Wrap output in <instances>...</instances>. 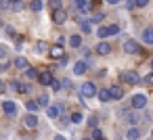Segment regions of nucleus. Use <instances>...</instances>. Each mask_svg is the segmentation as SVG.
<instances>
[{
    "label": "nucleus",
    "instance_id": "nucleus-1",
    "mask_svg": "<svg viewBox=\"0 0 153 140\" xmlns=\"http://www.w3.org/2000/svg\"><path fill=\"white\" fill-rule=\"evenodd\" d=\"M80 92H82V96H86V98H90V96L99 94V92H97V86H94L92 82H84V84H82V88H80Z\"/></svg>",
    "mask_w": 153,
    "mask_h": 140
},
{
    "label": "nucleus",
    "instance_id": "nucleus-2",
    "mask_svg": "<svg viewBox=\"0 0 153 140\" xmlns=\"http://www.w3.org/2000/svg\"><path fill=\"white\" fill-rule=\"evenodd\" d=\"M138 80H140V77H138L136 71H124V73H122V82H124V84L134 86V84H138Z\"/></svg>",
    "mask_w": 153,
    "mask_h": 140
},
{
    "label": "nucleus",
    "instance_id": "nucleus-3",
    "mask_svg": "<svg viewBox=\"0 0 153 140\" xmlns=\"http://www.w3.org/2000/svg\"><path fill=\"white\" fill-rule=\"evenodd\" d=\"M145 107H147V96H145V94H134V96H132V109L140 111V109H145Z\"/></svg>",
    "mask_w": 153,
    "mask_h": 140
},
{
    "label": "nucleus",
    "instance_id": "nucleus-4",
    "mask_svg": "<svg viewBox=\"0 0 153 140\" xmlns=\"http://www.w3.org/2000/svg\"><path fill=\"white\" fill-rule=\"evenodd\" d=\"M124 52H128V55H138V52H140V46H138L134 40H126V42H124Z\"/></svg>",
    "mask_w": 153,
    "mask_h": 140
},
{
    "label": "nucleus",
    "instance_id": "nucleus-5",
    "mask_svg": "<svg viewBox=\"0 0 153 140\" xmlns=\"http://www.w3.org/2000/svg\"><path fill=\"white\" fill-rule=\"evenodd\" d=\"M65 19H67V13H65V9H59V11H53V21H55L57 25H61V23H65Z\"/></svg>",
    "mask_w": 153,
    "mask_h": 140
},
{
    "label": "nucleus",
    "instance_id": "nucleus-6",
    "mask_svg": "<svg viewBox=\"0 0 153 140\" xmlns=\"http://www.w3.org/2000/svg\"><path fill=\"white\" fill-rule=\"evenodd\" d=\"M23 125H25V127H30V130H34V127L38 125V117H36L34 113H27V115L23 117Z\"/></svg>",
    "mask_w": 153,
    "mask_h": 140
},
{
    "label": "nucleus",
    "instance_id": "nucleus-7",
    "mask_svg": "<svg viewBox=\"0 0 153 140\" xmlns=\"http://www.w3.org/2000/svg\"><path fill=\"white\" fill-rule=\"evenodd\" d=\"M74 2H76V9L82 11V13H88V11L92 9V2H90V0H74Z\"/></svg>",
    "mask_w": 153,
    "mask_h": 140
},
{
    "label": "nucleus",
    "instance_id": "nucleus-8",
    "mask_svg": "<svg viewBox=\"0 0 153 140\" xmlns=\"http://www.w3.org/2000/svg\"><path fill=\"white\" fill-rule=\"evenodd\" d=\"M38 82H40L42 86H51L55 80H53V73H48V71H42V73L38 75Z\"/></svg>",
    "mask_w": 153,
    "mask_h": 140
},
{
    "label": "nucleus",
    "instance_id": "nucleus-9",
    "mask_svg": "<svg viewBox=\"0 0 153 140\" xmlns=\"http://www.w3.org/2000/svg\"><path fill=\"white\" fill-rule=\"evenodd\" d=\"M2 111H4L7 115H15V113H17V105H15L13 100H4V102H2Z\"/></svg>",
    "mask_w": 153,
    "mask_h": 140
},
{
    "label": "nucleus",
    "instance_id": "nucleus-10",
    "mask_svg": "<svg viewBox=\"0 0 153 140\" xmlns=\"http://www.w3.org/2000/svg\"><path fill=\"white\" fill-rule=\"evenodd\" d=\"M61 111H63V105H51V107L46 109V115H48L51 119H55V117H59Z\"/></svg>",
    "mask_w": 153,
    "mask_h": 140
},
{
    "label": "nucleus",
    "instance_id": "nucleus-11",
    "mask_svg": "<svg viewBox=\"0 0 153 140\" xmlns=\"http://www.w3.org/2000/svg\"><path fill=\"white\" fill-rule=\"evenodd\" d=\"M109 52H111V46H109L107 42H99V44H97V55L105 57V55H109Z\"/></svg>",
    "mask_w": 153,
    "mask_h": 140
},
{
    "label": "nucleus",
    "instance_id": "nucleus-12",
    "mask_svg": "<svg viewBox=\"0 0 153 140\" xmlns=\"http://www.w3.org/2000/svg\"><path fill=\"white\" fill-rule=\"evenodd\" d=\"M109 92H111V98H113V100L124 98V90H122V86H111V88H109Z\"/></svg>",
    "mask_w": 153,
    "mask_h": 140
},
{
    "label": "nucleus",
    "instance_id": "nucleus-13",
    "mask_svg": "<svg viewBox=\"0 0 153 140\" xmlns=\"http://www.w3.org/2000/svg\"><path fill=\"white\" fill-rule=\"evenodd\" d=\"M48 52H51V57H53V59H59V61H61V59L65 57V52H63V48H61L59 44H57V46H53V48H51Z\"/></svg>",
    "mask_w": 153,
    "mask_h": 140
},
{
    "label": "nucleus",
    "instance_id": "nucleus-14",
    "mask_svg": "<svg viewBox=\"0 0 153 140\" xmlns=\"http://www.w3.org/2000/svg\"><path fill=\"white\" fill-rule=\"evenodd\" d=\"M86 69H88V65H86V63H82V61H78V63L74 65V73H76V75H84V73H86Z\"/></svg>",
    "mask_w": 153,
    "mask_h": 140
},
{
    "label": "nucleus",
    "instance_id": "nucleus-15",
    "mask_svg": "<svg viewBox=\"0 0 153 140\" xmlns=\"http://www.w3.org/2000/svg\"><path fill=\"white\" fill-rule=\"evenodd\" d=\"M143 42L153 46V27H147V29L143 32Z\"/></svg>",
    "mask_w": 153,
    "mask_h": 140
},
{
    "label": "nucleus",
    "instance_id": "nucleus-16",
    "mask_svg": "<svg viewBox=\"0 0 153 140\" xmlns=\"http://www.w3.org/2000/svg\"><path fill=\"white\" fill-rule=\"evenodd\" d=\"M126 138H128V140H138V138H140V130H138V127H130V130L126 132Z\"/></svg>",
    "mask_w": 153,
    "mask_h": 140
},
{
    "label": "nucleus",
    "instance_id": "nucleus-17",
    "mask_svg": "<svg viewBox=\"0 0 153 140\" xmlns=\"http://www.w3.org/2000/svg\"><path fill=\"white\" fill-rule=\"evenodd\" d=\"M15 67L17 69H27V59L25 57H15Z\"/></svg>",
    "mask_w": 153,
    "mask_h": 140
},
{
    "label": "nucleus",
    "instance_id": "nucleus-18",
    "mask_svg": "<svg viewBox=\"0 0 153 140\" xmlns=\"http://www.w3.org/2000/svg\"><path fill=\"white\" fill-rule=\"evenodd\" d=\"M97 96H99V100H101V102L111 100V92H109V88H107V90H99V94H97Z\"/></svg>",
    "mask_w": 153,
    "mask_h": 140
},
{
    "label": "nucleus",
    "instance_id": "nucleus-19",
    "mask_svg": "<svg viewBox=\"0 0 153 140\" xmlns=\"http://www.w3.org/2000/svg\"><path fill=\"white\" fill-rule=\"evenodd\" d=\"M25 109H27V113H34V115H36V111L40 109V105H38L36 100H27V102H25Z\"/></svg>",
    "mask_w": 153,
    "mask_h": 140
},
{
    "label": "nucleus",
    "instance_id": "nucleus-20",
    "mask_svg": "<svg viewBox=\"0 0 153 140\" xmlns=\"http://www.w3.org/2000/svg\"><path fill=\"white\" fill-rule=\"evenodd\" d=\"M36 102H38L40 107H44V109H48V107H51V105H48V102H51V100H48V94H40Z\"/></svg>",
    "mask_w": 153,
    "mask_h": 140
},
{
    "label": "nucleus",
    "instance_id": "nucleus-21",
    "mask_svg": "<svg viewBox=\"0 0 153 140\" xmlns=\"http://www.w3.org/2000/svg\"><path fill=\"white\" fill-rule=\"evenodd\" d=\"M38 75H40V73H38L34 67H27V69H25V77H27V80H38Z\"/></svg>",
    "mask_w": 153,
    "mask_h": 140
},
{
    "label": "nucleus",
    "instance_id": "nucleus-22",
    "mask_svg": "<svg viewBox=\"0 0 153 140\" xmlns=\"http://www.w3.org/2000/svg\"><path fill=\"white\" fill-rule=\"evenodd\" d=\"M80 44H82V38H80V36H71V38H69V46L80 48Z\"/></svg>",
    "mask_w": 153,
    "mask_h": 140
},
{
    "label": "nucleus",
    "instance_id": "nucleus-23",
    "mask_svg": "<svg viewBox=\"0 0 153 140\" xmlns=\"http://www.w3.org/2000/svg\"><path fill=\"white\" fill-rule=\"evenodd\" d=\"M9 88H11V90H15V92H21V90H23V84H21V82H17V80H13V82L9 84Z\"/></svg>",
    "mask_w": 153,
    "mask_h": 140
},
{
    "label": "nucleus",
    "instance_id": "nucleus-24",
    "mask_svg": "<svg viewBox=\"0 0 153 140\" xmlns=\"http://www.w3.org/2000/svg\"><path fill=\"white\" fill-rule=\"evenodd\" d=\"M30 9H32V11H36V13H38V11H42V0H32V2H30Z\"/></svg>",
    "mask_w": 153,
    "mask_h": 140
},
{
    "label": "nucleus",
    "instance_id": "nucleus-25",
    "mask_svg": "<svg viewBox=\"0 0 153 140\" xmlns=\"http://www.w3.org/2000/svg\"><path fill=\"white\" fill-rule=\"evenodd\" d=\"M97 36H99L101 40L107 38V36H111V34H109V27H99V29H97Z\"/></svg>",
    "mask_w": 153,
    "mask_h": 140
},
{
    "label": "nucleus",
    "instance_id": "nucleus-26",
    "mask_svg": "<svg viewBox=\"0 0 153 140\" xmlns=\"http://www.w3.org/2000/svg\"><path fill=\"white\" fill-rule=\"evenodd\" d=\"M69 121H71V123H82V113H71Z\"/></svg>",
    "mask_w": 153,
    "mask_h": 140
},
{
    "label": "nucleus",
    "instance_id": "nucleus-27",
    "mask_svg": "<svg viewBox=\"0 0 153 140\" xmlns=\"http://www.w3.org/2000/svg\"><path fill=\"white\" fill-rule=\"evenodd\" d=\"M80 27H82V32H84V34H88V32H90V21H86V19H84V21H80Z\"/></svg>",
    "mask_w": 153,
    "mask_h": 140
},
{
    "label": "nucleus",
    "instance_id": "nucleus-28",
    "mask_svg": "<svg viewBox=\"0 0 153 140\" xmlns=\"http://www.w3.org/2000/svg\"><path fill=\"white\" fill-rule=\"evenodd\" d=\"M126 119H128L130 123H138V115H136V113H126Z\"/></svg>",
    "mask_w": 153,
    "mask_h": 140
},
{
    "label": "nucleus",
    "instance_id": "nucleus-29",
    "mask_svg": "<svg viewBox=\"0 0 153 140\" xmlns=\"http://www.w3.org/2000/svg\"><path fill=\"white\" fill-rule=\"evenodd\" d=\"M51 9H53V11H59V9H63V7H61V0H51Z\"/></svg>",
    "mask_w": 153,
    "mask_h": 140
},
{
    "label": "nucleus",
    "instance_id": "nucleus-30",
    "mask_svg": "<svg viewBox=\"0 0 153 140\" xmlns=\"http://www.w3.org/2000/svg\"><path fill=\"white\" fill-rule=\"evenodd\" d=\"M11 9H13V11H21V9H23V2H21V0H17V2L11 4Z\"/></svg>",
    "mask_w": 153,
    "mask_h": 140
},
{
    "label": "nucleus",
    "instance_id": "nucleus-31",
    "mask_svg": "<svg viewBox=\"0 0 153 140\" xmlns=\"http://www.w3.org/2000/svg\"><path fill=\"white\" fill-rule=\"evenodd\" d=\"M117 32H120V25H109V34L111 36H115Z\"/></svg>",
    "mask_w": 153,
    "mask_h": 140
},
{
    "label": "nucleus",
    "instance_id": "nucleus-32",
    "mask_svg": "<svg viewBox=\"0 0 153 140\" xmlns=\"http://www.w3.org/2000/svg\"><path fill=\"white\" fill-rule=\"evenodd\" d=\"M51 88H53V90H61V88H63V84H61V82H57V80H55V82H53V84H51Z\"/></svg>",
    "mask_w": 153,
    "mask_h": 140
},
{
    "label": "nucleus",
    "instance_id": "nucleus-33",
    "mask_svg": "<svg viewBox=\"0 0 153 140\" xmlns=\"http://www.w3.org/2000/svg\"><path fill=\"white\" fill-rule=\"evenodd\" d=\"M126 9H136V0H126Z\"/></svg>",
    "mask_w": 153,
    "mask_h": 140
},
{
    "label": "nucleus",
    "instance_id": "nucleus-34",
    "mask_svg": "<svg viewBox=\"0 0 153 140\" xmlns=\"http://www.w3.org/2000/svg\"><path fill=\"white\" fill-rule=\"evenodd\" d=\"M149 4V0H136V7L138 9H143V7H147Z\"/></svg>",
    "mask_w": 153,
    "mask_h": 140
},
{
    "label": "nucleus",
    "instance_id": "nucleus-35",
    "mask_svg": "<svg viewBox=\"0 0 153 140\" xmlns=\"http://www.w3.org/2000/svg\"><path fill=\"white\" fill-rule=\"evenodd\" d=\"M99 21H103V13H99V15L92 17V23H99Z\"/></svg>",
    "mask_w": 153,
    "mask_h": 140
},
{
    "label": "nucleus",
    "instance_id": "nucleus-36",
    "mask_svg": "<svg viewBox=\"0 0 153 140\" xmlns=\"http://www.w3.org/2000/svg\"><path fill=\"white\" fill-rule=\"evenodd\" d=\"M2 92H7V84H4L2 80H0V94H2Z\"/></svg>",
    "mask_w": 153,
    "mask_h": 140
},
{
    "label": "nucleus",
    "instance_id": "nucleus-37",
    "mask_svg": "<svg viewBox=\"0 0 153 140\" xmlns=\"http://www.w3.org/2000/svg\"><path fill=\"white\" fill-rule=\"evenodd\" d=\"M107 2H109V4H117V2H120V0H107Z\"/></svg>",
    "mask_w": 153,
    "mask_h": 140
},
{
    "label": "nucleus",
    "instance_id": "nucleus-38",
    "mask_svg": "<svg viewBox=\"0 0 153 140\" xmlns=\"http://www.w3.org/2000/svg\"><path fill=\"white\" fill-rule=\"evenodd\" d=\"M7 2H9V7H11V4H13V2H17V0H7Z\"/></svg>",
    "mask_w": 153,
    "mask_h": 140
},
{
    "label": "nucleus",
    "instance_id": "nucleus-39",
    "mask_svg": "<svg viewBox=\"0 0 153 140\" xmlns=\"http://www.w3.org/2000/svg\"><path fill=\"white\" fill-rule=\"evenodd\" d=\"M151 67H153V59H151Z\"/></svg>",
    "mask_w": 153,
    "mask_h": 140
},
{
    "label": "nucleus",
    "instance_id": "nucleus-40",
    "mask_svg": "<svg viewBox=\"0 0 153 140\" xmlns=\"http://www.w3.org/2000/svg\"><path fill=\"white\" fill-rule=\"evenodd\" d=\"M0 55H2V48H0Z\"/></svg>",
    "mask_w": 153,
    "mask_h": 140
},
{
    "label": "nucleus",
    "instance_id": "nucleus-41",
    "mask_svg": "<svg viewBox=\"0 0 153 140\" xmlns=\"http://www.w3.org/2000/svg\"><path fill=\"white\" fill-rule=\"evenodd\" d=\"M151 134H153V132H151Z\"/></svg>",
    "mask_w": 153,
    "mask_h": 140
}]
</instances>
